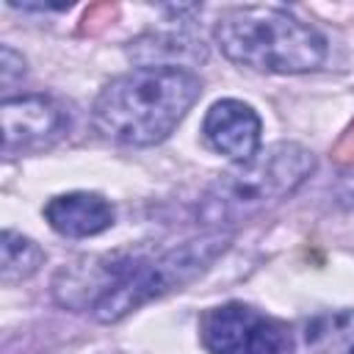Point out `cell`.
<instances>
[{
    "label": "cell",
    "instance_id": "obj_1",
    "mask_svg": "<svg viewBox=\"0 0 354 354\" xmlns=\"http://www.w3.org/2000/svg\"><path fill=\"white\" fill-rule=\"evenodd\" d=\"M199 94L202 80L191 69L138 66L100 91L94 100V124L111 141L149 147L183 122Z\"/></svg>",
    "mask_w": 354,
    "mask_h": 354
},
{
    "label": "cell",
    "instance_id": "obj_3",
    "mask_svg": "<svg viewBox=\"0 0 354 354\" xmlns=\"http://www.w3.org/2000/svg\"><path fill=\"white\" fill-rule=\"evenodd\" d=\"M313 155L290 141L271 144L246 163H238L216 177L196 205V218L207 227L246 221L266 207L290 196L313 171Z\"/></svg>",
    "mask_w": 354,
    "mask_h": 354
},
{
    "label": "cell",
    "instance_id": "obj_6",
    "mask_svg": "<svg viewBox=\"0 0 354 354\" xmlns=\"http://www.w3.org/2000/svg\"><path fill=\"white\" fill-rule=\"evenodd\" d=\"M3 119V152H33L61 138L66 116L58 102L41 94H25L6 100L0 108Z\"/></svg>",
    "mask_w": 354,
    "mask_h": 354
},
{
    "label": "cell",
    "instance_id": "obj_12",
    "mask_svg": "<svg viewBox=\"0 0 354 354\" xmlns=\"http://www.w3.org/2000/svg\"><path fill=\"white\" fill-rule=\"evenodd\" d=\"M340 199H343L346 205H351V207H354V180H348V183L343 185V191H340Z\"/></svg>",
    "mask_w": 354,
    "mask_h": 354
},
{
    "label": "cell",
    "instance_id": "obj_4",
    "mask_svg": "<svg viewBox=\"0 0 354 354\" xmlns=\"http://www.w3.org/2000/svg\"><path fill=\"white\" fill-rule=\"evenodd\" d=\"M227 243L230 235L210 232L196 241H185L177 249H169L155 260H127L119 279L91 307L94 318L102 324H116L141 304L180 290L183 285L202 277L213 266V260L227 249Z\"/></svg>",
    "mask_w": 354,
    "mask_h": 354
},
{
    "label": "cell",
    "instance_id": "obj_10",
    "mask_svg": "<svg viewBox=\"0 0 354 354\" xmlns=\"http://www.w3.org/2000/svg\"><path fill=\"white\" fill-rule=\"evenodd\" d=\"M0 252H3V257H0V279L6 285L19 282V279H28L44 263L41 246L36 241L19 235V232H11V230L3 232Z\"/></svg>",
    "mask_w": 354,
    "mask_h": 354
},
{
    "label": "cell",
    "instance_id": "obj_11",
    "mask_svg": "<svg viewBox=\"0 0 354 354\" xmlns=\"http://www.w3.org/2000/svg\"><path fill=\"white\" fill-rule=\"evenodd\" d=\"M22 72H25L22 55H17L8 44H3V50H0V80H3V88H8L17 77H22Z\"/></svg>",
    "mask_w": 354,
    "mask_h": 354
},
{
    "label": "cell",
    "instance_id": "obj_8",
    "mask_svg": "<svg viewBox=\"0 0 354 354\" xmlns=\"http://www.w3.org/2000/svg\"><path fill=\"white\" fill-rule=\"evenodd\" d=\"M50 227L66 238H88L113 224V207L100 194L72 191L53 196L44 207Z\"/></svg>",
    "mask_w": 354,
    "mask_h": 354
},
{
    "label": "cell",
    "instance_id": "obj_2",
    "mask_svg": "<svg viewBox=\"0 0 354 354\" xmlns=\"http://www.w3.org/2000/svg\"><path fill=\"white\" fill-rule=\"evenodd\" d=\"M216 41L221 53L260 72L296 75L318 69L326 58L324 36L307 22L266 6L230 8L216 22Z\"/></svg>",
    "mask_w": 354,
    "mask_h": 354
},
{
    "label": "cell",
    "instance_id": "obj_13",
    "mask_svg": "<svg viewBox=\"0 0 354 354\" xmlns=\"http://www.w3.org/2000/svg\"><path fill=\"white\" fill-rule=\"evenodd\" d=\"M348 354H354V348H351V351H348Z\"/></svg>",
    "mask_w": 354,
    "mask_h": 354
},
{
    "label": "cell",
    "instance_id": "obj_7",
    "mask_svg": "<svg viewBox=\"0 0 354 354\" xmlns=\"http://www.w3.org/2000/svg\"><path fill=\"white\" fill-rule=\"evenodd\" d=\"M205 138L216 152L246 163L260 147V119L246 102L221 100L205 116Z\"/></svg>",
    "mask_w": 354,
    "mask_h": 354
},
{
    "label": "cell",
    "instance_id": "obj_5",
    "mask_svg": "<svg viewBox=\"0 0 354 354\" xmlns=\"http://www.w3.org/2000/svg\"><path fill=\"white\" fill-rule=\"evenodd\" d=\"M202 343L210 354H290L293 351V337L288 324L238 301H230L205 313Z\"/></svg>",
    "mask_w": 354,
    "mask_h": 354
},
{
    "label": "cell",
    "instance_id": "obj_9",
    "mask_svg": "<svg viewBox=\"0 0 354 354\" xmlns=\"http://www.w3.org/2000/svg\"><path fill=\"white\" fill-rule=\"evenodd\" d=\"M207 50L199 39H191L185 33H155L133 41L130 58H136L141 66H174L185 69L191 64L205 61Z\"/></svg>",
    "mask_w": 354,
    "mask_h": 354
}]
</instances>
